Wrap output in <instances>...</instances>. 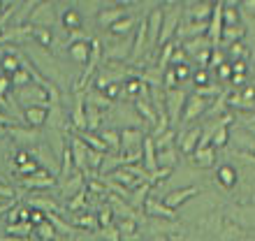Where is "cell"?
I'll return each instance as SVG.
<instances>
[{
  "mask_svg": "<svg viewBox=\"0 0 255 241\" xmlns=\"http://www.w3.org/2000/svg\"><path fill=\"white\" fill-rule=\"evenodd\" d=\"M162 14H165V19H162L158 49L169 44L172 37L176 35V30H179V26H181V21H183V5L181 2H165V5H162Z\"/></svg>",
  "mask_w": 255,
  "mask_h": 241,
  "instance_id": "1",
  "label": "cell"
},
{
  "mask_svg": "<svg viewBox=\"0 0 255 241\" xmlns=\"http://www.w3.org/2000/svg\"><path fill=\"white\" fill-rule=\"evenodd\" d=\"M14 98H16V102H19L23 109L28 107H44L49 109L51 107V98H49L47 88L37 86V84H28V86L23 88H14Z\"/></svg>",
  "mask_w": 255,
  "mask_h": 241,
  "instance_id": "2",
  "label": "cell"
},
{
  "mask_svg": "<svg viewBox=\"0 0 255 241\" xmlns=\"http://www.w3.org/2000/svg\"><path fill=\"white\" fill-rule=\"evenodd\" d=\"M167 98H165V114L169 119V127L174 130L176 123H181V116H183V109H186V102H188V95L186 88L179 86L174 91H165Z\"/></svg>",
  "mask_w": 255,
  "mask_h": 241,
  "instance_id": "3",
  "label": "cell"
},
{
  "mask_svg": "<svg viewBox=\"0 0 255 241\" xmlns=\"http://www.w3.org/2000/svg\"><path fill=\"white\" fill-rule=\"evenodd\" d=\"M30 153H33V158L37 160V165L42 169H47L49 174H54L58 179V174H61V155H56L54 148L47 146L44 141H40L37 146L30 148Z\"/></svg>",
  "mask_w": 255,
  "mask_h": 241,
  "instance_id": "4",
  "label": "cell"
},
{
  "mask_svg": "<svg viewBox=\"0 0 255 241\" xmlns=\"http://www.w3.org/2000/svg\"><path fill=\"white\" fill-rule=\"evenodd\" d=\"M56 23H61V14H58V5L54 2H37V7L30 14V26L40 28H54Z\"/></svg>",
  "mask_w": 255,
  "mask_h": 241,
  "instance_id": "5",
  "label": "cell"
},
{
  "mask_svg": "<svg viewBox=\"0 0 255 241\" xmlns=\"http://www.w3.org/2000/svg\"><path fill=\"white\" fill-rule=\"evenodd\" d=\"M9 139L16 144V146L21 148H30L37 146L42 139H44V134H42V130H37V127H28V125H12L9 127Z\"/></svg>",
  "mask_w": 255,
  "mask_h": 241,
  "instance_id": "6",
  "label": "cell"
},
{
  "mask_svg": "<svg viewBox=\"0 0 255 241\" xmlns=\"http://www.w3.org/2000/svg\"><path fill=\"white\" fill-rule=\"evenodd\" d=\"M16 186H21L23 190H42V193H47L49 188H58V179L54 174H49L47 169H40L37 174L16 179Z\"/></svg>",
  "mask_w": 255,
  "mask_h": 241,
  "instance_id": "7",
  "label": "cell"
},
{
  "mask_svg": "<svg viewBox=\"0 0 255 241\" xmlns=\"http://www.w3.org/2000/svg\"><path fill=\"white\" fill-rule=\"evenodd\" d=\"M228 221H232L239 228H253L255 230V204H235L225 209Z\"/></svg>",
  "mask_w": 255,
  "mask_h": 241,
  "instance_id": "8",
  "label": "cell"
},
{
  "mask_svg": "<svg viewBox=\"0 0 255 241\" xmlns=\"http://www.w3.org/2000/svg\"><path fill=\"white\" fill-rule=\"evenodd\" d=\"M70 146H72V158H74V169L86 174V179H91V169H88V144L77 134H67Z\"/></svg>",
  "mask_w": 255,
  "mask_h": 241,
  "instance_id": "9",
  "label": "cell"
},
{
  "mask_svg": "<svg viewBox=\"0 0 255 241\" xmlns=\"http://www.w3.org/2000/svg\"><path fill=\"white\" fill-rule=\"evenodd\" d=\"M26 207L44 211V214H61V216H63V211H65V209L58 204L56 197H49V193H28Z\"/></svg>",
  "mask_w": 255,
  "mask_h": 241,
  "instance_id": "10",
  "label": "cell"
},
{
  "mask_svg": "<svg viewBox=\"0 0 255 241\" xmlns=\"http://www.w3.org/2000/svg\"><path fill=\"white\" fill-rule=\"evenodd\" d=\"M202 193V188L200 186H186V188H176V190H172V193H167L165 195V204H167L169 209H179V207H183V204H188L193 197H197V195Z\"/></svg>",
  "mask_w": 255,
  "mask_h": 241,
  "instance_id": "11",
  "label": "cell"
},
{
  "mask_svg": "<svg viewBox=\"0 0 255 241\" xmlns=\"http://www.w3.org/2000/svg\"><path fill=\"white\" fill-rule=\"evenodd\" d=\"M144 214L148 218H162V221H179V214H176L174 209H169L165 202H160L158 197L153 195H148L146 204H144Z\"/></svg>",
  "mask_w": 255,
  "mask_h": 241,
  "instance_id": "12",
  "label": "cell"
},
{
  "mask_svg": "<svg viewBox=\"0 0 255 241\" xmlns=\"http://www.w3.org/2000/svg\"><path fill=\"white\" fill-rule=\"evenodd\" d=\"M200 139H202V125L197 123V125H190L188 130H183V132L176 137V144H179L183 155H193L195 151H197Z\"/></svg>",
  "mask_w": 255,
  "mask_h": 241,
  "instance_id": "13",
  "label": "cell"
},
{
  "mask_svg": "<svg viewBox=\"0 0 255 241\" xmlns=\"http://www.w3.org/2000/svg\"><path fill=\"white\" fill-rule=\"evenodd\" d=\"M209 109V100L207 98H200V95L190 93L188 95V102H186V109H183V116H181V123H193L197 116H202L204 112Z\"/></svg>",
  "mask_w": 255,
  "mask_h": 241,
  "instance_id": "14",
  "label": "cell"
},
{
  "mask_svg": "<svg viewBox=\"0 0 255 241\" xmlns=\"http://www.w3.org/2000/svg\"><path fill=\"white\" fill-rule=\"evenodd\" d=\"M86 174H81V172H74L70 179L65 181V183H61V186L56 188L58 193H61L63 200H72L74 195H79L84 188H86Z\"/></svg>",
  "mask_w": 255,
  "mask_h": 241,
  "instance_id": "15",
  "label": "cell"
},
{
  "mask_svg": "<svg viewBox=\"0 0 255 241\" xmlns=\"http://www.w3.org/2000/svg\"><path fill=\"white\" fill-rule=\"evenodd\" d=\"M216 155H218V148L211 144V146L197 148V151L190 155V160H193L200 169H211V167H216Z\"/></svg>",
  "mask_w": 255,
  "mask_h": 241,
  "instance_id": "16",
  "label": "cell"
},
{
  "mask_svg": "<svg viewBox=\"0 0 255 241\" xmlns=\"http://www.w3.org/2000/svg\"><path fill=\"white\" fill-rule=\"evenodd\" d=\"M47 119H49V109H44V107L23 109V125H28V127H37V130H42V127L47 125Z\"/></svg>",
  "mask_w": 255,
  "mask_h": 241,
  "instance_id": "17",
  "label": "cell"
},
{
  "mask_svg": "<svg viewBox=\"0 0 255 241\" xmlns=\"http://www.w3.org/2000/svg\"><path fill=\"white\" fill-rule=\"evenodd\" d=\"M144 169H146L148 174H155L158 172V148H155V139L148 134L146 139H144Z\"/></svg>",
  "mask_w": 255,
  "mask_h": 241,
  "instance_id": "18",
  "label": "cell"
},
{
  "mask_svg": "<svg viewBox=\"0 0 255 241\" xmlns=\"http://www.w3.org/2000/svg\"><path fill=\"white\" fill-rule=\"evenodd\" d=\"M70 225L79 230H86V232H95L100 228L98 223V216L95 214H86V211H79V214H70Z\"/></svg>",
  "mask_w": 255,
  "mask_h": 241,
  "instance_id": "19",
  "label": "cell"
},
{
  "mask_svg": "<svg viewBox=\"0 0 255 241\" xmlns=\"http://www.w3.org/2000/svg\"><path fill=\"white\" fill-rule=\"evenodd\" d=\"M179 47L186 51V56H193V58H195V56H200L202 51H207V49H214L207 35H200V37H190V40H183Z\"/></svg>",
  "mask_w": 255,
  "mask_h": 241,
  "instance_id": "20",
  "label": "cell"
},
{
  "mask_svg": "<svg viewBox=\"0 0 255 241\" xmlns=\"http://www.w3.org/2000/svg\"><path fill=\"white\" fill-rule=\"evenodd\" d=\"M216 181L223 190H232L237 186V169L232 165H218L216 169Z\"/></svg>",
  "mask_w": 255,
  "mask_h": 241,
  "instance_id": "21",
  "label": "cell"
},
{
  "mask_svg": "<svg viewBox=\"0 0 255 241\" xmlns=\"http://www.w3.org/2000/svg\"><path fill=\"white\" fill-rule=\"evenodd\" d=\"M116 228L121 232V241H139L141 239V230H139V223L128 218V221H119Z\"/></svg>",
  "mask_w": 255,
  "mask_h": 241,
  "instance_id": "22",
  "label": "cell"
},
{
  "mask_svg": "<svg viewBox=\"0 0 255 241\" xmlns=\"http://www.w3.org/2000/svg\"><path fill=\"white\" fill-rule=\"evenodd\" d=\"M98 134L107 144L109 153H121V130H116V127H102Z\"/></svg>",
  "mask_w": 255,
  "mask_h": 241,
  "instance_id": "23",
  "label": "cell"
},
{
  "mask_svg": "<svg viewBox=\"0 0 255 241\" xmlns=\"http://www.w3.org/2000/svg\"><path fill=\"white\" fill-rule=\"evenodd\" d=\"M151 190H153V183H141V186L130 195V202H128V204H130L134 211H144V204H146Z\"/></svg>",
  "mask_w": 255,
  "mask_h": 241,
  "instance_id": "24",
  "label": "cell"
},
{
  "mask_svg": "<svg viewBox=\"0 0 255 241\" xmlns=\"http://www.w3.org/2000/svg\"><path fill=\"white\" fill-rule=\"evenodd\" d=\"M30 40L37 44V47L42 49H51L56 42V35L51 28H40V26H33V37Z\"/></svg>",
  "mask_w": 255,
  "mask_h": 241,
  "instance_id": "25",
  "label": "cell"
},
{
  "mask_svg": "<svg viewBox=\"0 0 255 241\" xmlns=\"http://www.w3.org/2000/svg\"><path fill=\"white\" fill-rule=\"evenodd\" d=\"M5 232H7V237H14V239H30V235L35 232V225L33 223H23V221L9 223L5 228Z\"/></svg>",
  "mask_w": 255,
  "mask_h": 241,
  "instance_id": "26",
  "label": "cell"
},
{
  "mask_svg": "<svg viewBox=\"0 0 255 241\" xmlns=\"http://www.w3.org/2000/svg\"><path fill=\"white\" fill-rule=\"evenodd\" d=\"M176 165H179V148H176V144H172V146L160 148V151H158V167L174 169Z\"/></svg>",
  "mask_w": 255,
  "mask_h": 241,
  "instance_id": "27",
  "label": "cell"
},
{
  "mask_svg": "<svg viewBox=\"0 0 255 241\" xmlns=\"http://www.w3.org/2000/svg\"><path fill=\"white\" fill-rule=\"evenodd\" d=\"M91 42H77L72 47H67V56H70L74 63H84V65H86L88 58H91Z\"/></svg>",
  "mask_w": 255,
  "mask_h": 241,
  "instance_id": "28",
  "label": "cell"
},
{
  "mask_svg": "<svg viewBox=\"0 0 255 241\" xmlns=\"http://www.w3.org/2000/svg\"><path fill=\"white\" fill-rule=\"evenodd\" d=\"M72 134H77V137H81V139L86 141L91 148H95V151H100V153H109V148H107V144L100 139V134L98 132H91V130H79V132H72Z\"/></svg>",
  "mask_w": 255,
  "mask_h": 241,
  "instance_id": "29",
  "label": "cell"
},
{
  "mask_svg": "<svg viewBox=\"0 0 255 241\" xmlns=\"http://www.w3.org/2000/svg\"><path fill=\"white\" fill-rule=\"evenodd\" d=\"M134 23H137V19H134L132 14H126L121 21H116L114 26L109 28V33L116 35V37H121V35L123 37H128V35H130V28H132Z\"/></svg>",
  "mask_w": 255,
  "mask_h": 241,
  "instance_id": "30",
  "label": "cell"
},
{
  "mask_svg": "<svg viewBox=\"0 0 255 241\" xmlns=\"http://www.w3.org/2000/svg\"><path fill=\"white\" fill-rule=\"evenodd\" d=\"M33 235L37 237V241H58V237H61L58 235V230H56L49 221H44L42 225H37Z\"/></svg>",
  "mask_w": 255,
  "mask_h": 241,
  "instance_id": "31",
  "label": "cell"
},
{
  "mask_svg": "<svg viewBox=\"0 0 255 241\" xmlns=\"http://www.w3.org/2000/svg\"><path fill=\"white\" fill-rule=\"evenodd\" d=\"M47 221L54 225L58 232H63V235H67V237H72L74 235V228L70 225V223H65V218H63L61 214H47Z\"/></svg>",
  "mask_w": 255,
  "mask_h": 241,
  "instance_id": "32",
  "label": "cell"
},
{
  "mask_svg": "<svg viewBox=\"0 0 255 241\" xmlns=\"http://www.w3.org/2000/svg\"><path fill=\"white\" fill-rule=\"evenodd\" d=\"M9 79H12V88H23V86H28V84H33V77L28 74L26 67H21L19 72H14Z\"/></svg>",
  "mask_w": 255,
  "mask_h": 241,
  "instance_id": "33",
  "label": "cell"
},
{
  "mask_svg": "<svg viewBox=\"0 0 255 241\" xmlns=\"http://www.w3.org/2000/svg\"><path fill=\"white\" fill-rule=\"evenodd\" d=\"M112 218H114V211H112V207H109V204H105V207L100 209V214H98V223H100V230L112 228V225H114V223H112Z\"/></svg>",
  "mask_w": 255,
  "mask_h": 241,
  "instance_id": "34",
  "label": "cell"
},
{
  "mask_svg": "<svg viewBox=\"0 0 255 241\" xmlns=\"http://www.w3.org/2000/svg\"><path fill=\"white\" fill-rule=\"evenodd\" d=\"M100 237H102L105 241H121V232H119V228H116V225L100 230Z\"/></svg>",
  "mask_w": 255,
  "mask_h": 241,
  "instance_id": "35",
  "label": "cell"
},
{
  "mask_svg": "<svg viewBox=\"0 0 255 241\" xmlns=\"http://www.w3.org/2000/svg\"><path fill=\"white\" fill-rule=\"evenodd\" d=\"M193 81L197 84V88L209 86V84H211V79H209V70H197V72H195V77H193Z\"/></svg>",
  "mask_w": 255,
  "mask_h": 241,
  "instance_id": "36",
  "label": "cell"
},
{
  "mask_svg": "<svg viewBox=\"0 0 255 241\" xmlns=\"http://www.w3.org/2000/svg\"><path fill=\"white\" fill-rule=\"evenodd\" d=\"M218 77H221V81H230V79H232V77H235L232 65H230V63H225V65L218 67Z\"/></svg>",
  "mask_w": 255,
  "mask_h": 241,
  "instance_id": "37",
  "label": "cell"
},
{
  "mask_svg": "<svg viewBox=\"0 0 255 241\" xmlns=\"http://www.w3.org/2000/svg\"><path fill=\"white\" fill-rule=\"evenodd\" d=\"M174 72H176V79H179V86H181L183 81H188V79H190V70H188V65H179V67H174Z\"/></svg>",
  "mask_w": 255,
  "mask_h": 241,
  "instance_id": "38",
  "label": "cell"
},
{
  "mask_svg": "<svg viewBox=\"0 0 255 241\" xmlns=\"http://www.w3.org/2000/svg\"><path fill=\"white\" fill-rule=\"evenodd\" d=\"M223 51L221 49H214V54H211V63H209V67H221V65H225V58H223Z\"/></svg>",
  "mask_w": 255,
  "mask_h": 241,
  "instance_id": "39",
  "label": "cell"
},
{
  "mask_svg": "<svg viewBox=\"0 0 255 241\" xmlns=\"http://www.w3.org/2000/svg\"><path fill=\"white\" fill-rule=\"evenodd\" d=\"M47 221V214L44 211H37V209H30V223H33L35 228L37 225H42V223Z\"/></svg>",
  "mask_w": 255,
  "mask_h": 241,
  "instance_id": "40",
  "label": "cell"
},
{
  "mask_svg": "<svg viewBox=\"0 0 255 241\" xmlns=\"http://www.w3.org/2000/svg\"><path fill=\"white\" fill-rule=\"evenodd\" d=\"M5 137H9V127L0 125V139H5Z\"/></svg>",
  "mask_w": 255,
  "mask_h": 241,
  "instance_id": "41",
  "label": "cell"
},
{
  "mask_svg": "<svg viewBox=\"0 0 255 241\" xmlns=\"http://www.w3.org/2000/svg\"><path fill=\"white\" fill-rule=\"evenodd\" d=\"M0 241H30V239H14V237H0Z\"/></svg>",
  "mask_w": 255,
  "mask_h": 241,
  "instance_id": "42",
  "label": "cell"
},
{
  "mask_svg": "<svg viewBox=\"0 0 255 241\" xmlns=\"http://www.w3.org/2000/svg\"><path fill=\"white\" fill-rule=\"evenodd\" d=\"M249 127H251V132H253V134H255V125H249Z\"/></svg>",
  "mask_w": 255,
  "mask_h": 241,
  "instance_id": "43",
  "label": "cell"
},
{
  "mask_svg": "<svg viewBox=\"0 0 255 241\" xmlns=\"http://www.w3.org/2000/svg\"><path fill=\"white\" fill-rule=\"evenodd\" d=\"M139 241H141V239H139Z\"/></svg>",
  "mask_w": 255,
  "mask_h": 241,
  "instance_id": "44",
  "label": "cell"
}]
</instances>
